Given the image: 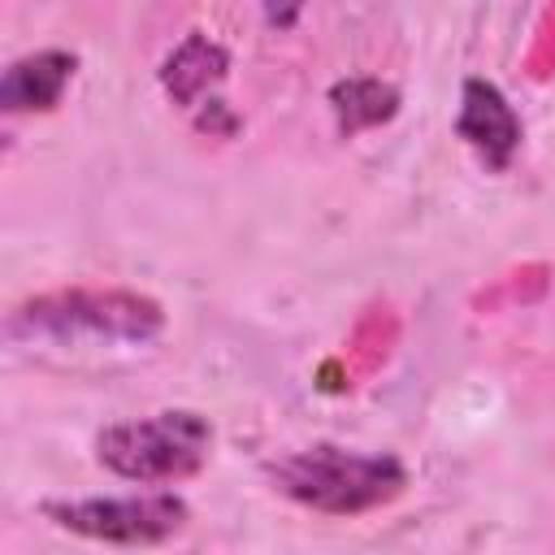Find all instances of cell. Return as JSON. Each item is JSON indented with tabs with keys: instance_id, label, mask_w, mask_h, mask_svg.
I'll return each instance as SVG.
<instances>
[{
	"instance_id": "obj_6",
	"label": "cell",
	"mask_w": 555,
	"mask_h": 555,
	"mask_svg": "<svg viewBox=\"0 0 555 555\" xmlns=\"http://www.w3.org/2000/svg\"><path fill=\"white\" fill-rule=\"evenodd\" d=\"M78 69V56L65 48H43L22 61H13L0 78V108L4 113H48L61 104L69 78Z\"/></svg>"
},
{
	"instance_id": "obj_8",
	"label": "cell",
	"mask_w": 555,
	"mask_h": 555,
	"mask_svg": "<svg viewBox=\"0 0 555 555\" xmlns=\"http://www.w3.org/2000/svg\"><path fill=\"white\" fill-rule=\"evenodd\" d=\"M399 100H403L399 87L386 78H338L330 87V108H334L343 139L373 130V126H386L399 113Z\"/></svg>"
},
{
	"instance_id": "obj_3",
	"label": "cell",
	"mask_w": 555,
	"mask_h": 555,
	"mask_svg": "<svg viewBox=\"0 0 555 555\" xmlns=\"http://www.w3.org/2000/svg\"><path fill=\"white\" fill-rule=\"evenodd\" d=\"M13 325L39 330V334H95V338H126L147 343L160 334L165 312L156 299L134 291H61L39 295L26 308L13 312Z\"/></svg>"
},
{
	"instance_id": "obj_7",
	"label": "cell",
	"mask_w": 555,
	"mask_h": 555,
	"mask_svg": "<svg viewBox=\"0 0 555 555\" xmlns=\"http://www.w3.org/2000/svg\"><path fill=\"white\" fill-rule=\"evenodd\" d=\"M225 74H230V52H225L217 39H208L204 30H191V35L160 61V87H165V95H169L173 104H182V108L199 104V95H204L208 87H217Z\"/></svg>"
},
{
	"instance_id": "obj_9",
	"label": "cell",
	"mask_w": 555,
	"mask_h": 555,
	"mask_svg": "<svg viewBox=\"0 0 555 555\" xmlns=\"http://www.w3.org/2000/svg\"><path fill=\"white\" fill-rule=\"evenodd\" d=\"M199 130H221V134H234L238 130V117L221 104V100H208V108L199 113Z\"/></svg>"
},
{
	"instance_id": "obj_10",
	"label": "cell",
	"mask_w": 555,
	"mask_h": 555,
	"mask_svg": "<svg viewBox=\"0 0 555 555\" xmlns=\"http://www.w3.org/2000/svg\"><path fill=\"white\" fill-rule=\"evenodd\" d=\"M299 13H304V0H264V17L278 30H291L299 22Z\"/></svg>"
},
{
	"instance_id": "obj_1",
	"label": "cell",
	"mask_w": 555,
	"mask_h": 555,
	"mask_svg": "<svg viewBox=\"0 0 555 555\" xmlns=\"http://www.w3.org/2000/svg\"><path fill=\"white\" fill-rule=\"evenodd\" d=\"M264 477L295 503L325 516H360L403 494L408 468L395 455H356L338 447H308L264 464Z\"/></svg>"
},
{
	"instance_id": "obj_2",
	"label": "cell",
	"mask_w": 555,
	"mask_h": 555,
	"mask_svg": "<svg viewBox=\"0 0 555 555\" xmlns=\"http://www.w3.org/2000/svg\"><path fill=\"white\" fill-rule=\"evenodd\" d=\"M212 451V425L199 412H156L147 421H121L100 429L95 455L108 473L139 481V486H165L195 477Z\"/></svg>"
},
{
	"instance_id": "obj_5",
	"label": "cell",
	"mask_w": 555,
	"mask_h": 555,
	"mask_svg": "<svg viewBox=\"0 0 555 555\" xmlns=\"http://www.w3.org/2000/svg\"><path fill=\"white\" fill-rule=\"evenodd\" d=\"M455 134L477 147V156L490 165V169H507L520 139H525V126L516 117V108L507 104V95L486 82V78H464V91H460V117H455Z\"/></svg>"
},
{
	"instance_id": "obj_4",
	"label": "cell",
	"mask_w": 555,
	"mask_h": 555,
	"mask_svg": "<svg viewBox=\"0 0 555 555\" xmlns=\"http://www.w3.org/2000/svg\"><path fill=\"white\" fill-rule=\"evenodd\" d=\"M43 512L82 538L95 542H117V546H152L165 542L173 533L186 529L191 507L169 494V490H152V494H126V499H78V503H43Z\"/></svg>"
}]
</instances>
